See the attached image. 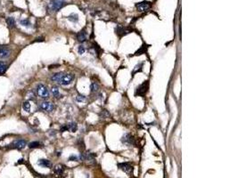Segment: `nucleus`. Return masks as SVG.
Here are the masks:
<instances>
[{
  "label": "nucleus",
  "mask_w": 238,
  "mask_h": 178,
  "mask_svg": "<svg viewBox=\"0 0 238 178\" xmlns=\"http://www.w3.org/2000/svg\"><path fill=\"white\" fill-rule=\"evenodd\" d=\"M69 160H70V161H78V160H79V158L77 157V156L71 155V157L69 158Z\"/></svg>",
  "instance_id": "obj_30"
},
{
  "label": "nucleus",
  "mask_w": 238,
  "mask_h": 178,
  "mask_svg": "<svg viewBox=\"0 0 238 178\" xmlns=\"http://www.w3.org/2000/svg\"><path fill=\"white\" fill-rule=\"evenodd\" d=\"M37 93L41 98L46 99L49 97V92H48L46 86H44L43 84H39L37 86Z\"/></svg>",
  "instance_id": "obj_2"
},
{
  "label": "nucleus",
  "mask_w": 238,
  "mask_h": 178,
  "mask_svg": "<svg viewBox=\"0 0 238 178\" xmlns=\"http://www.w3.org/2000/svg\"><path fill=\"white\" fill-rule=\"evenodd\" d=\"M77 39H78L79 42H85L86 39V32L85 30H82L77 34Z\"/></svg>",
  "instance_id": "obj_13"
},
{
  "label": "nucleus",
  "mask_w": 238,
  "mask_h": 178,
  "mask_svg": "<svg viewBox=\"0 0 238 178\" xmlns=\"http://www.w3.org/2000/svg\"><path fill=\"white\" fill-rule=\"evenodd\" d=\"M90 88H91V91L93 92V93H95V92H97L99 90V85L97 83H95V82H94V83L91 84Z\"/></svg>",
  "instance_id": "obj_23"
},
{
  "label": "nucleus",
  "mask_w": 238,
  "mask_h": 178,
  "mask_svg": "<svg viewBox=\"0 0 238 178\" xmlns=\"http://www.w3.org/2000/svg\"><path fill=\"white\" fill-rule=\"evenodd\" d=\"M11 51L8 47L0 46V58H6L10 55Z\"/></svg>",
  "instance_id": "obj_11"
},
{
  "label": "nucleus",
  "mask_w": 238,
  "mask_h": 178,
  "mask_svg": "<svg viewBox=\"0 0 238 178\" xmlns=\"http://www.w3.org/2000/svg\"><path fill=\"white\" fill-rule=\"evenodd\" d=\"M6 23L8 25L9 28H14L15 26V21L12 17H9L6 19Z\"/></svg>",
  "instance_id": "obj_19"
},
{
  "label": "nucleus",
  "mask_w": 238,
  "mask_h": 178,
  "mask_svg": "<svg viewBox=\"0 0 238 178\" xmlns=\"http://www.w3.org/2000/svg\"><path fill=\"white\" fill-rule=\"evenodd\" d=\"M74 78H75V76L73 74H71V73H70V74H64L58 83L60 84V85L65 87V86H69L70 84L72 83Z\"/></svg>",
  "instance_id": "obj_3"
},
{
  "label": "nucleus",
  "mask_w": 238,
  "mask_h": 178,
  "mask_svg": "<svg viewBox=\"0 0 238 178\" xmlns=\"http://www.w3.org/2000/svg\"><path fill=\"white\" fill-rule=\"evenodd\" d=\"M6 71V65H5L4 63L0 62V74H3Z\"/></svg>",
  "instance_id": "obj_28"
},
{
  "label": "nucleus",
  "mask_w": 238,
  "mask_h": 178,
  "mask_svg": "<svg viewBox=\"0 0 238 178\" xmlns=\"http://www.w3.org/2000/svg\"><path fill=\"white\" fill-rule=\"evenodd\" d=\"M64 5V0H52L49 4V8L50 10L54 11V12H57L60 10Z\"/></svg>",
  "instance_id": "obj_4"
},
{
  "label": "nucleus",
  "mask_w": 238,
  "mask_h": 178,
  "mask_svg": "<svg viewBox=\"0 0 238 178\" xmlns=\"http://www.w3.org/2000/svg\"><path fill=\"white\" fill-rule=\"evenodd\" d=\"M23 109L27 112H30V102H23Z\"/></svg>",
  "instance_id": "obj_25"
},
{
  "label": "nucleus",
  "mask_w": 238,
  "mask_h": 178,
  "mask_svg": "<svg viewBox=\"0 0 238 178\" xmlns=\"http://www.w3.org/2000/svg\"><path fill=\"white\" fill-rule=\"evenodd\" d=\"M79 159L81 160H86L89 162H95V155L92 152H86V153H80L79 154Z\"/></svg>",
  "instance_id": "obj_6"
},
{
  "label": "nucleus",
  "mask_w": 238,
  "mask_h": 178,
  "mask_svg": "<svg viewBox=\"0 0 238 178\" xmlns=\"http://www.w3.org/2000/svg\"><path fill=\"white\" fill-rule=\"evenodd\" d=\"M78 52H79V53L80 55L84 54L85 52H86V48H85V46H82V45H80V46H79V48H78Z\"/></svg>",
  "instance_id": "obj_27"
},
{
  "label": "nucleus",
  "mask_w": 238,
  "mask_h": 178,
  "mask_svg": "<svg viewBox=\"0 0 238 178\" xmlns=\"http://www.w3.org/2000/svg\"><path fill=\"white\" fill-rule=\"evenodd\" d=\"M148 89H149V81L148 80H145L141 85H139L136 87V91H135V96L144 97L146 94L147 92H148Z\"/></svg>",
  "instance_id": "obj_1"
},
{
  "label": "nucleus",
  "mask_w": 238,
  "mask_h": 178,
  "mask_svg": "<svg viewBox=\"0 0 238 178\" xmlns=\"http://www.w3.org/2000/svg\"><path fill=\"white\" fill-rule=\"evenodd\" d=\"M147 47H148V46H147L146 45H144V46H142L141 48H140V49L136 53V55H139V54H142V53H145Z\"/></svg>",
  "instance_id": "obj_22"
},
{
  "label": "nucleus",
  "mask_w": 238,
  "mask_h": 178,
  "mask_svg": "<svg viewBox=\"0 0 238 178\" xmlns=\"http://www.w3.org/2000/svg\"><path fill=\"white\" fill-rule=\"evenodd\" d=\"M143 65H144V62H140V63H138L137 65H136V67H135L134 71H133V72H132V75H135L136 72H138V71H141Z\"/></svg>",
  "instance_id": "obj_21"
},
{
  "label": "nucleus",
  "mask_w": 238,
  "mask_h": 178,
  "mask_svg": "<svg viewBox=\"0 0 238 178\" xmlns=\"http://www.w3.org/2000/svg\"><path fill=\"white\" fill-rule=\"evenodd\" d=\"M121 143L123 144L127 145V146H131V145H135V139L133 137V135H131L130 134H125L120 139Z\"/></svg>",
  "instance_id": "obj_5"
},
{
  "label": "nucleus",
  "mask_w": 238,
  "mask_h": 178,
  "mask_svg": "<svg viewBox=\"0 0 238 178\" xmlns=\"http://www.w3.org/2000/svg\"><path fill=\"white\" fill-rule=\"evenodd\" d=\"M136 7L137 9V11H139V12H145V11L149 10L151 8V3L148 1L140 2V3L136 4Z\"/></svg>",
  "instance_id": "obj_7"
},
{
  "label": "nucleus",
  "mask_w": 238,
  "mask_h": 178,
  "mask_svg": "<svg viewBox=\"0 0 238 178\" xmlns=\"http://www.w3.org/2000/svg\"><path fill=\"white\" fill-rule=\"evenodd\" d=\"M28 95H30V96H29V98L30 99H34V96H35V94H34L33 92H30Z\"/></svg>",
  "instance_id": "obj_31"
},
{
  "label": "nucleus",
  "mask_w": 238,
  "mask_h": 178,
  "mask_svg": "<svg viewBox=\"0 0 238 178\" xmlns=\"http://www.w3.org/2000/svg\"><path fill=\"white\" fill-rule=\"evenodd\" d=\"M37 164L39 165L40 167H43V168H50L52 167V163L50 162V160L46 159H41L37 161Z\"/></svg>",
  "instance_id": "obj_12"
},
{
  "label": "nucleus",
  "mask_w": 238,
  "mask_h": 178,
  "mask_svg": "<svg viewBox=\"0 0 238 178\" xmlns=\"http://www.w3.org/2000/svg\"><path fill=\"white\" fill-rule=\"evenodd\" d=\"M118 167H119V168H120V169H121L122 171H124L125 173L129 174V175L131 173V172H132V169H133L132 166H131L129 163H127V162H125V163H119Z\"/></svg>",
  "instance_id": "obj_10"
},
{
  "label": "nucleus",
  "mask_w": 238,
  "mask_h": 178,
  "mask_svg": "<svg viewBox=\"0 0 238 178\" xmlns=\"http://www.w3.org/2000/svg\"><path fill=\"white\" fill-rule=\"evenodd\" d=\"M26 144H27L26 141H24V140H19V141H17L15 143L14 147H15L16 149H18V150H21V149H23L26 146Z\"/></svg>",
  "instance_id": "obj_15"
},
{
  "label": "nucleus",
  "mask_w": 238,
  "mask_h": 178,
  "mask_svg": "<svg viewBox=\"0 0 238 178\" xmlns=\"http://www.w3.org/2000/svg\"><path fill=\"white\" fill-rule=\"evenodd\" d=\"M64 75V72H58V73H55V74H54L53 76L51 77V79L53 80V81H55V82H59L61 80V78H62V76Z\"/></svg>",
  "instance_id": "obj_16"
},
{
  "label": "nucleus",
  "mask_w": 238,
  "mask_h": 178,
  "mask_svg": "<svg viewBox=\"0 0 238 178\" xmlns=\"http://www.w3.org/2000/svg\"><path fill=\"white\" fill-rule=\"evenodd\" d=\"M64 129L69 130L70 132H71V133H74L78 130V125H77V123H75V122H71V123H69L66 126Z\"/></svg>",
  "instance_id": "obj_14"
},
{
  "label": "nucleus",
  "mask_w": 238,
  "mask_h": 178,
  "mask_svg": "<svg viewBox=\"0 0 238 178\" xmlns=\"http://www.w3.org/2000/svg\"><path fill=\"white\" fill-rule=\"evenodd\" d=\"M64 167L62 166V165H57L55 168V172L57 175H62V174L64 173Z\"/></svg>",
  "instance_id": "obj_18"
},
{
  "label": "nucleus",
  "mask_w": 238,
  "mask_h": 178,
  "mask_svg": "<svg viewBox=\"0 0 238 178\" xmlns=\"http://www.w3.org/2000/svg\"><path fill=\"white\" fill-rule=\"evenodd\" d=\"M68 20L72 21V22H77L79 21V16L76 13H71V15L68 16Z\"/></svg>",
  "instance_id": "obj_20"
},
{
  "label": "nucleus",
  "mask_w": 238,
  "mask_h": 178,
  "mask_svg": "<svg viewBox=\"0 0 238 178\" xmlns=\"http://www.w3.org/2000/svg\"><path fill=\"white\" fill-rule=\"evenodd\" d=\"M76 100L78 101L79 102H85V101L86 100V96H84V95L79 94L78 96L76 97Z\"/></svg>",
  "instance_id": "obj_26"
},
{
  "label": "nucleus",
  "mask_w": 238,
  "mask_h": 178,
  "mask_svg": "<svg viewBox=\"0 0 238 178\" xmlns=\"http://www.w3.org/2000/svg\"><path fill=\"white\" fill-rule=\"evenodd\" d=\"M40 143L39 142H32V143H30V144H29V147L31 149H34V148H39V147H40Z\"/></svg>",
  "instance_id": "obj_24"
},
{
  "label": "nucleus",
  "mask_w": 238,
  "mask_h": 178,
  "mask_svg": "<svg viewBox=\"0 0 238 178\" xmlns=\"http://www.w3.org/2000/svg\"><path fill=\"white\" fill-rule=\"evenodd\" d=\"M131 30H130V29L124 28V27H122V26H118L115 29V33H116L119 37H123V36L130 33Z\"/></svg>",
  "instance_id": "obj_8"
},
{
  "label": "nucleus",
  "mask_w": 238,
  "mask_h": 178,
  "mask_svg": "<svg viewBox=\"0 0 238 178\" xmlns=\"http://www.w3.org/2000/svg\"><path fill=\"white\" fill-rule=\"evenodd\" d=\"M20 22H21V25H23V26H26V27H29L30 25V22L28 21V20H21V21H20Z\"/></svg>",
  "instance_id": "obj_29"
},
{
  "label": "nucleus",
  "mask_w": 238,
  "mask_h": 178,
  "mask_svg": "<svg viewBox=\"0 0 238 178\" xmlns=\"http://www.w3.org/2000/svg\"><path fill=\"white\" fill-rule=\"evenodd\" d=\"M39 107H40L41 109L46 111V112H51V111L54 109V104L50 102H46V101H45V102H42L40 104H39Z\"/></svg>",
  "instance_id": "obj_9"
},
{
  "label": "nucleus",
  "mask_w": 238,
  "mask_h": 178,
  "mask_svg": "<svg viewBox=\"0 0 238 178\" xmlns=\"http://www.w3.org/2000/svg\"><path fill=\"white\" fill-rule=\"evenodd\" d=\"M51 92H52V93L54 94V96L56 97V98H59V97L62 96V95H61V93H60V92H59V88L57 87H55V86L52 87Z\"/></svg>",
  "instance_id": "obj_17"
}]
</instances>
